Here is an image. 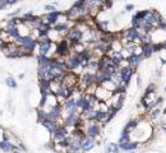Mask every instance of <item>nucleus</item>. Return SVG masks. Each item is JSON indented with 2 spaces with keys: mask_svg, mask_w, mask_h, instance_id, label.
Segmentation results:
<instances>
[{
  "mask_svg": "<svg viewBox=\"0 0 166 153\" xmlns=\"http://www.w3.org/2000/svg\"><path fill=\"white\" fill-rule=\"evenodd\" d=\"M153 135V126H152V122L149 120L148 121H144L141 120L139 125L135 128V130L131 134L132 138V142H138V143H144L147 142L148 139H151Z\"/></svg>",
  "mask_w": 166,
  "mask_h": 153,
  "instance_id": "nucleus-1",
  "label": "nucleus"
},
{
  "mask_svg": "<svg viewBox=\"0 0 166 153\" xmlns=\"http://www.w3.org/2000/svg\"><path fill=\"white\" fill-rule=\"evenodd\" d=\"M102 128L104 126L95 120L84 121V126H83L86 135L93 138V139L97 142V144H98V140L101 139V137H102Z\"/></svg>",
  "mask_w": 166,
  "mask_h": 153,
  "instance_id": "nucleus-2",
  "label": "nucleus"
},
{
  "mask_svg": "<svg viewBox=\"0 0 166 153\" xmlns=\"http://www.w3.org/2000/svg\"><path fill=\"white\" fill-rule=\"evenodd\" d=\"M16 43L27 54V56H32L33 51H36V47H37V41H36L35 38H32L31 36L20 37Z\"/></svg>",
  "mask_w": 166,
  "mask_h": 153,
  "instance_id": "nucleus-3",
  "label": "nucleus"
},
{
  "mask_svg": "<svg viewBox=\"0 0 166 153\" xmlns=\"http://www.w3.org/2000/svg\"><path fill=\"white\" fill-rule=\"evenodd\" d=\"M95 73H90V71H83L79 74V83H78V88L79 91L84 92L86 89L88 88L90 86L95 84ZM97 84V83H96Z\"/></svg>",
  "mask_w": 166,
  "mask_h": 153,
  "instance_id": "nucleus-4",
  "label": "nucleus"
},
{
  "mask_svg": "<svg viewBox=\"0 0 166 153\" xmlns=\"http://www.w3.org/2000/svg\"><path fill=\"white\" fill-rule=\"evenodd\" d=\"M134 73H135V69H133L132 67H129L128 64L125 65H123V67L119 69V77H120V81L123 83V86L124 87H128L129 84H131V81H132V78L134 75Z\"/></svg>",
  "mask_w": 166,
  "mask_h": 153,
  "instance_id": "nucleus-5",
  "label": "nucleus"
},
{
  "mask_svg": "<svg viewBox=\"0 0 166 153\" xmlns=\"http://www.w3.org/2000/svg\"><path fill=\"white\" fill-rule=\"evenodd\" d=\"M50 135H51V142L53 143H59V142H61L64 139H68L70 133L68 132L67 128L64 125H60V126H57Z\"/></svg>",
  "mask_w": 166,
  "mask_h": 153,
  "instance_id": "nucleus-6",
  "label": "nucleus"
},
{
  "mask_svg": "<svg viewBox=\"0 0 166 153\" xmlns=\"http://www.w3.org/2000/svg\"><path fill=\"white\" fill-rule=\"evenodd\" d=\"M78 83H79V74L77 73H73V71H68L65 77L63 79V84L68 87L70 89H74L78 87Z\"/></svg>",
  "mask_w": 166,
  "mask_h": 153,
  "instance_id": "nucleus-7",
  "label": "nucleus"
},
{
  "mask_svg": "<svg viewBox=\"0 0 166 153\" xmlns=\"http://www.w3.org/2000/svg\"><path fill=\"white\" fill-rule=\"evenodd\" d=\"M111 94H113V92L105 89L102 86H97V88L95 91V97L98 102H106L111 97Z\"/></svg>",
  "mask_w": 166,
  "mask_h": 153,
  "instance_id": "nucleus-8",
  "label": "nucleus"
},
{
  "mask_svg": "<svg viewBox=\"0 0 166 153\" xmlns=\"http://www.w3.org/2000/svg\"><path fill=\"white\" fill-rule=\"evenodd\" d=\"M96 144H97V142L93 139V138L86 135L83 139L81 140V149H82V152H84V153L91 152L93 148L96 147Z\"/></svg>",
  "mask_w": 166,
  "mask_h": 153,
  "instance_id": "nucleus-9",
  "label": "nucleus"
},
{
  "mask_svg": "<svg viewBox=\"0 0 166 153\" xmlns=\"http://www.w3.org/2000/svg\"><path fill=\"white\" fill-rule=\"evenodd\" d=\"M68 140H69L68 147H67V152L68 153H79V152H82V149H81V140L76 139V138L72 137V135H69Z\"/></svg>",
  "mask_w": 166,
  "mask_h": 153,
  "instance_id": "nucleus-10",
  "label": "nucleus"
},
{
  "mask_svg": "<svg viewBox=\"0 0 166 153\" xmlns=\"http://www.w3.org/2000/svg\"><path fill=\"white\" fill-rule=\"evenodd\" d=\"M40 124L42 125V128H45L47 132L51 134L57 126L63 125V120L61 121H56V120H51V119H45V120L40 121Z\"/></svg>",
  "mask_w": 166,
  "mask_h": 153,
  "instance_id": "nucleus-11",
  "label": "nucleus"
},
{
  "mask_svg": "<svg viewBox=\"0 0 166 153\" xmlns=\"http://www.w3.org/2000/svg\"><path fill=\"white\" fill-rule=\"evenodd\" d=\"M74 111H78L77 110V105H76V98L72 97L69 100H67L63 104V114L64 115H69Z\"/></svg>",
  "mask_w": 166,
  "mask_h": 153,
  "instance_id": "nucleus-12",
  "label": "nucleus"
},
{
  "mask_svg": "<svg viewBox=\"0 0 166 153\" xmlns=\"http://www.w3.org/2000/svg\"><path fill=\"white\" fill-rule=\"evenodd\" d=\"M141 118H134V119H131L127 124H125V126H124V129H123V132H125V133H129V134H132L134 130H135V128L139 125V122H141Z\"/></svg>",
  "mask_w": 166,
  "mask_h": 153,
  "instance_id": "nucleus-13",
  "label": "nucleus"
},
{
  "mask_svg": "<svg viewBox=\"0 0 166 153\" xmlns=\"http://www.w3.org/2000/svg\"><path fill=\"white\" fill-rule=\"evenodd\" d=\"M143 60V56L142 55H135V54H132L131 56L127 57V64L129 65V67H132L133 69H137L138 68V65L142 63Z\"/></svg>",
  "mask_w": 166,
  "mask_h": 153,
  "instance_id": "nucleus-14",
  "label": "nucleus"
},
{
  "mask_svg": "<svg viewBox=\"0 0 166 153\" xmlns=\"http://www.w3.org/2000/svg\"><path fill=\"white\" fill-rule=\"evenodd\" d=\"M144 16H146V10H139L134 13V16L132 17V27L138 28L139 24L142 23V20L144 19Z\"/></svg>",
  "mask_w": 166,
  "mask_h": 153,
  "instance_id": "nucleus-15",
  "label": "nucleus"
},
{
  "mask_svg": "<svg viewBox=\"0 0 166 153\" xmlns=\"http://www.w3.org/2000/svg\"><path fill=\"white\" fill-rule=\"evenodd\" d=\"M153 54H155L153 43H146V45H142V56H143V59H149Z\"/></svg>",
  "mask_w": 166,
  "mask_h": 153,
  "instance_id": "nucleus-16",
  "label": "nucleus"
},
{
  "mask_svg": "<svg viewBox=\"0 0 166 153\" xmlns=\"http://www.w3.org/2000/svg\"><path fill=\"white\" fill-rule=\"evenodd\" d=\"M16 148V144L9 142V140H4L2 139L0 140V151L4 152V153H12Z\"/></svg>",
  "mask_w": 166,
  "mask_h": 153,
  "instance_id": "nucleus-17",
  "label": "nucleus"
},
{
  "mask_svg": "<svg viewBox=\"0 0 166 153\" xmlns=\"http://www.w3.org/2000/svg\"><path fill=\"white\" fill-rule=\"evenodd\" d=\"M139 145H141V143H138V142H129V143H127V144H119V147H120V151L121 152H129V151H137L139 148Z\"/></svg>",
  "mask_w": 166,
  "mask_h": 153,
  "instance_id": "nucleus-18",
  "label": "nucleus"
},
{
  "mask_svg": "<svg viewBox=\"0 0 166 153\" xmlns=\"http://www.w3.org/2000/svg\"><path fill=\"white\" fill-rule=\"evenodd\" d=\"M105 152L106 153H120L121 151H120V147L118 143L111 142V143H107L105 145Z\"/></svg>",
  "mask_w": 166,
  "mask_h": 153,
  "instance_id": "nucleus-19",
  "label": "nucleus"
},
{
  "mask_svg": "<svg viewBox=\"0 0 166 153\" xmlns=\"http://www.w3.org/2000/svg\"><path fill=\"white\" fill-rule=\"evenodd\" d=\"M129 142H132V138H131V134L129 133H125V132H121L119 139H118V144H127Z\"/></svg>",
  "mask_w": 166,
  "mask_h": 153,
  "instance_id": "nucleus-20",
  "label": "nucleus"
},
{
  "mask_svg": "<svg viewBox=\"0 0 166 153\" xmlns=\"http://www.w3.org/2000/svg\"><path fill=\"white\" fill-rule=\"evenodd\" d=\"M101 86H102L105 89L110 91V92H114V91H115V88H116V84L114 83V81H113V79H110V81H106L105 83H102Z\"/></svg>",
  "mask_w": 166,
  "mask_h": 153,
  "instance_id": "nucleus-21",
  "label": "nucleus"
},
{
  "mask_svg": "<svg viewBox=\"0 0 166 153\" xmlns=\"http://www.w3.org/2000/svg\"><path fill=\"white\" fill-rule=\"evenodd\" d=\"M5 84L8 86L9 88H13V89L18 87V84H17V82H16V79H14L13 77H8V78H6V79H5Z\"/></svg>",
  "mask_w": 166,
  "mask_h": 153,
  "instance_id": "nucleus-22",
  "label": "nucleus"
},
{
  "mask_svg": "<svg viewBox=\"0 0 166 153\" xmlns=\"http://www.w3.org/2000/svg\"><path fill=\"white\" fill-rule=\"evenodd\" d=\"M156 88H157V86L155 84V82L152 83H149L147 87H146V89H144V93H151V92H156Z\"/></svg>",
  "mask_w": 166,
  "mask_h": 153,
  "instance_id": "nucleus-23",
  "label": "nucleus"
},
{
  "mask_svg": "<svg viewBox=\"0 0 166 153\" xmlns=\"http://www.w3.org/2000/svg\"><path fill=\"white\" fill-rule=\"evenodd\" d=\"M113 4H114V0H104L102 8H101V9H110L113 6Z\"/></svg>",
  "mask_w": 166,
  "mask_h": 153,
  "instance_id": "nucleus-24",
  "label": "nucleus"
},
{
  "mask_svg": "<svg viewBox=\"0 0 166 153\" xmlns=\"http://www.w3.org/2000/svg\"><path fill=\"white\" fill-rule=\"evenodd\" d=\"M44 9L46 10V13H53V12L57 10V9H56V6H55V4H47V5H45V8H44Z\"/></svg>",
  "mask_w": 166,
  "mask_h": 153,
  "instance_id": "nucleus-25",
  "label": "nucleus"
},
{
  "mask_svg": "<svg viewBox=\"0 0 166 153\" xmlns=\"http://www.w3.org/2000/svg\"><path fill=\"white\" fill-rule=\"evenodd\" d=\"M162 122H166V107L162 110V118H161V124Z\"/></svg>",
  "mask_w": 166,
  "mask_h": 153,
  "instance_id": "nucleus-26",
  "label": "nucleus"
},
{
  "mask_svg": "<svg viewBox=\"0 0 166 153\" xmlns=\"http://www.w3.org/2000/svg\"><path fill=\"white\" fill-rule=\"evenodd\" d=\"M134 9V5L133 4H127L125 5V10L127 12H131V10H133Z\"/></svg>",
  "mask_w": 166,
  "mask_h": 153,
  "instance_id": "nucleus-27",
  "label": "nucleus"
},
{
  "mask_svg": "<svg viewBox=\"0 0 166 153\" xmlns=\"http://www.w3.org/2000/svg\"><path fill=\"white\" fill-rule=\"evenodd\" d=\"M4 2H5L6 5H13V4H16L18 0H4Z\"/></svg>",
  "mask_w": 166,
  "mask_h": 153,
  "instance_id": "nucleus-28",
  "label": "nucleus"
},
{
  "mask_svg": "<svg viewBox=\"0 0 166 153\" xmlns=\"http://www.w3.org/2000/svg\"><path fill=\"white\" fill-rule=\"evenodd\" d=\"M137 86H138V88L142 87V79H141V75H137Z\"/></svg>",
  "mask_w": 166,
  "mask_h": 153,
  "instance_id": "nucleus-29",
  "label": "nucleus"
},
{
  "mask_svg": "<svg viewBox=\"0 0 166 153\" xmlns=\"http://www.w3.org/2000/svg\"><path fill=\"white\" fill-rule=\"evenodd\" d=\"M5 45H6V43H5V41H4L2 37H0V50H3Z\"/></svg>",
  "mask_w": 166,
  "mask_h": 153,
  "instance_id": "nucleus-30",
  "label": "nucleus"
},
{
  "mask_svg": "<svg viewBox=\"0 0 166 153\" xmlns=\"http://www.w3.org/2000/svg\"><path fill=\"white\" fill-rule=\"evenodd\" d=\"M160 126H161V130L164 133H166V122H162V124H160Z\"/></svg>",
  "mask_w": 166,
  "mask_h": 153,
  "instance_id": "nucleus-31",
  "label": "nucleus"
},
{
  "mask_svg": "<svg viewBox=\"0 0 166 153\" xmlns=\"http://www.w3.org/2000/svg\"><path fill=\"white\" fill-rule=\"evenodd\" d=\"M160 60H161V64H162V65H166V59H165V57H162V56H161V57H160Z\"/></svg>",
  "mask_w": 166,
  "mask_h": 153,
  "instance_id": "nucleus-32",
  "label": "nucleus"
},
{
  "mask_svg": "<svg viewBox=\"0 0 166 153\" xmlns=\"http://www.w3.org/2000/svg\"><path fill=\"white\" fill-rule=\"evenodd\" d=\"M12 153H23V152H22V151H19V149H17V148H14V151H13Z\"/></svg>",
  "mask_w": 166,
  "mask_h": 153,
  "instance_id": "nucleus-33",
  "label": "nucleus"
},
{
  "mask_svg": "<svg viewBox=\"0 0 166 153\" xmlns=\"http://www.w3.org/2000/svg\"><path fill=\"white\" fill-rule=\"evenodd\" d=\"M18 78H19V79H23V78H24V74H23V73H22V74H19Z\"/></svg>",
  "mask_w": 166,
  "mask_h": 153,
  "instance_id": "nucleus-34",
  "label": "nucleus"
},
{
  "mask_svg": "<svg viewBox=\"0 0 166 153\" xmlns=\"http://www.w3.org/2000/svg\"><path fill=\"white\" fill-rule=\"evenodd\" d=\"M125 153H135V151H129V152H125Z\"/></svg>",
  "mask_w": 166,
  "mask_h": 153,
  "instance_id": "nucleus-35",
  "label": "nucleus"
},
{
  "mask_svg": "<svg viewBox=\"0 0 166 153\" xmlns=\"http://www.w3.org/2000/svg\"><path fill=\"white\" fill-rule=\"evenodd\" d=\"M3 32V30H2V28H0V33H2Z\"/></svg>",
  "mask_w": 166,
  "mask_h": 153,
  "instance_id": "nucleus-36",
  "label": "nucleus"
},
{
  "mask_svg": "<svg viewBox=\"0 0 166 153\" xmlns=\"http://www.w3.org/2000/svg\"><path fill=\"white\" fill-rule=\"evenodd\" d=\"M165 92H166V87H165Z\"/></svg>",
  "mask_w": 166,
  "mask_h": 153,
  "instance_id": "nucleus-37",
  "label": "nucleus"
},
{
  "mask_svg": "<svg viewBox=\"0 0 166 153\" xmlns=\"http://www.w3.org/2000/svg\"><path fill=\"white\" fill-rule=\"evenodd\" d=\"M101 153H106V152H101Z\"/></svg>",
  "mask_w": 166,
  "mask_h": 153,
  "instance_id": "nucleus-38",
  "label": "nucleus"
},
{
  "mask_svg": "<svg viewBox=\"0 0 166 153\" xmlns=\"http://www.w3.org/2000/svg\"><path fill=\"white\" fill-rule=\"evenodd\" d=\"M79 153H84V152H79Z\"/></svg>",
  "mask_w": 166,
  "mask_h": 153,
  "instance_id": "nucleus-39",
  "label": "nucleus"
}]
</instances>
